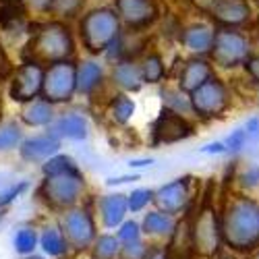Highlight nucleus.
Wrapping results in <instances>:
<instances>
[{"mask_svg": "<svg viewBox=\"0 0 259 259\" xmlns=\"http://www.w3.org/2000/svg\"><path fill=\"white\" fill-rule=\"evenodd\" d=\"M83 189H85V181L81 172L73 170L56 177H46L39 187V195L50 207L67 211L79 201Z\"/></svg>", "mask_w": 259, "mask_h": 259, "instance_id": "39448f33", "label": "nucleus"}, {"mask_svg": "<svg viewBox=\"0 0 259 259\" xmlns=\"http://www.w3.org/2000/svg\"><path fill=\"white\" fill-rule=\"evenodd\" d=\"M9 71H11V64H9V58H7L5 50H3V46H0V79H5V77L9 75Z\"/></svg>", "mask_w": 259, "mask_h": 259, "instance_id": "a18cd8bd", "label": "nucleus"}, {"mask_svg": "<svg viewBox=\"0 0 259 259\" xmlns=\"http://www.w3.org/2000/svg\"><path fill=\"white\" fill-rule=\"evenodd\" d=\"M245 133L249 141H259V116H251L245 124Z\"/></svg>", "mask_w": 259, "mask_h": 259, "instance_id": "a19ab883", "label": "nucleus"}, {"mask_svg": "<svg viewBox=\"0 0 259 259\" xmlns=\"http://www.w3.org/2000/svg\"><path fill=\"white\" fill-rule=\"evenodd\" d=\"M83 0H48V11L58 17H73L79 13Z\"/></svg>", "mask_w": 259, "mask_h": 259, "instance_id": "72a5a7b5", "label": "nucleus"}, {"mask_svg": "<svg viewBox=\"0 0 259 259\" xmlns=\"http://www.w3.org/2000/svg\"><path fill=\"white\" fill-rule=\"evenodd\" d=\"M21 17H23V11H21V7H17V5H3V9H0V23L7 25V27L11 23L21 21Z\"/></svg>", "mask_w": 259, "mask_h": 259, "instance_id": "e433bc0d", "label": "nucleus"}, {"mask_svg": "<svg viewBox=\"0 0 259 259\" xmlns=\"http://www.w3.org/2000/svg\"><path fill=\"white\" fill-rule=\"evenodd\" d=\"M27 187H29V183H27V181H21V183L11 185V187H9V189H5V191H0V207L11 205L17 197H21V193L27 191Z\"/></svg>", "mask_w": 259, "mask_h": 259, "instance_id": "f704fd0d", "label": "nucleus"}, {"mask_svg": "<svg viewBox=\"0 0 259 259\" xmlns=\"http://www.w3.org/2000/svg\"><path fill=\"white\" fill-rule=\"evenodd\" d=\"M249 259H259V251H255V253H253V255H251Z\"/></svg>", "mask_w": 259, "mask_h": 259, "instance_id": "603ef678", "label": "nucleus"}, {"mask_svg": "<svg viewBox=\"0 0 259 259\" xmlns=\"http://www.w3.org/2000/svg\"><path fill=\"white\" fill-rule=\"evenodd\" d=\"M77 90V69L67 60L52 64L44 71V83H41V94L46 102H67L71 100L73 92Z\"/></svg>", "mask_w": 259, "mask_h": 259, "instance_id": "1a4fd4ad", "label": "nucleus"}, {"mask_svg": "<svg viewBox=\"0 0 259 259\" xmlns=\"http://www.w3.org/2000/svg\"><path fill=\"white\" fill-rule=\"evenodd\" d=\"M131 181L135 183V181H139V177H137V175H133V177H131V175L114 177V179H108V181H106V185H108V187H116V185H126V183H131Z\"/></svg>", "mask_w": 259, "mask_h": 259, "instance_id": "c03bdc74", "label": "nucleus"}, {"mask_svg": "<svg viewBox=\"0 0 259 259\" xmlns=\"http://www.w3.org/2000/svg\"><path fill=\"white\" fill-rule=\"evenodd\" d=\"M118 15L110 9H96L88 13L81 21V37L83 44L92 54H100L110 48L118 39Z\"/></svg>", "mask_w": 259, "mask_h": 259, "instance_id": "20e7f679", "label": "nucleus"}, {"mask_svg": "<svg viewBox=\"0 0 259 259\" xmlns=\"http://www.w3.org/2000/svg\"><path fill=\"white\" fill-rule=\"evenodd\" d=\"M209 15L224 27H239L251 19V7L247 0H213Z\"/></svg>", "mask_w": 259, "mask_h": 259, "instance_id": "4468645a", "label": "nucleus"}, {"mask_svg": "<svg viewBox=\"0 0 259 259\" xmlns=\"http://www.w3.org/2000/svg\"><path fill=\"white\" fill-rule=\"evenodd\" d=\"M25 259H44V257H39V255L33 253V255H29V257H25Z\"/></svg>", "mask_w": 259, "mask_h": 259, "instance_id": "3c124183", "label": "nucleus"}, {"mask_svg": "<svg viewBox=\"0 0 259 259\" xmlns=\"http://www.w3.org/2000/svg\"><path fill=\"white\" fill-rule=\"evenodd\" d=\"M3 3H5V5H19L21 0H3Z\"/></svg>", "mask_w": 259, "mask_h": 259, "instance_id": "8fccbe9b", "label": "nucleus"}, {"mask_svg": "<svg viewBox=\"0 0 259 259\" xmlns=\"http://www.w3.org/2000/svg\"><path fill=\"white\" fill-rule=\"evenodd\" d=\"M245 71L255 83H259V56H249L245 60Z\"/></svg>", "mask_w": 259, "mask_h": 259, "instance_id": "ea45409f", "label": "nucleus"}, {"mask_svg": "<svg viewBox=\"0 0 259 259\" xmlns=\"http://www.w3.org/2000/svg\"><path fill=\"white\" fill-rule=\"evenodd\" d=\"M209 259H236V255H234L232 251H224V249H220L218 253H213Z\"/></svg>", "mask_w": 259, "mask_h": 259, "instance_id": "de8ad7c7", "label": "nucleus"}, {"mask_svg": "<svg viewBox=\"0 0 259 259\" xmlns=\"http://www.w3.org/2000/svg\"><path fill=\"white\" fill-rule=\"evenodd\" d=\"M41 83H44V69L37 64L25 62L15 73L11 96L17 102H33V98H37V94L41 92Z\"/></svg>", "mask_w": 259, "mask_h": 259, "instance_id": "f8f14e48", "label": "nucleus"}, {"mask_svg": "<svg viewBox=\"0 0 259 259\" xmlns=\"http://www.w3.org/2000/svg\"><path fill=\"white\" fill-rule=\"evenodd\" d=\"M249 41L247 37L230 27H222L213 33V46H211V60L224 69H234L239 64H245L249 58Z\"/></svg>", "mask_w": 259, "mask_h": 259, "instance_id": "0eeeda50", "label": "nucleus"}, {"mask_svg": "<svg viewBox=\"0 0 259 259\" xmlns=\"http://www.w3.org/2000/svg\"><path fill=\"white\" fill-rule=\"evenodd\" d=\"M114 81L120 85L122 90H128V92H137L143 83V75H141V67H137L135 62L131 60H122L116 64V69L112 73Z\"/></svg>", "mask_w": 259, "mask_h": 259, "instance_id": "4be33fe9", "label": "nucleus"}, {"mask_svg": "<svg viewBox=\"0 0 259 259\" xmlns=\"http://www.w3.org/2000/svg\"><path fill=\"white\" fill-rule=\"evenodd\" d=\"M141 75H143V81L147 83H158L162 81L164 77V62L158 54H149L145 58V62L141 64Z\"/></svg>", "mask_w": 259, "mask_h": 259, "instance_id": "c756f323", "label": "nucleus"}, {"mask_svg": "<svg viewBox=\"0 0 259 259\" xmlns=\"http://www.w3.org/2000/svg\"><path fill=\"white\" fill-rule=\"evenodd\" d=\"M201 11H205V13H209V9H211V5H213V0H193Z\"/></svg>", "mask_w": 259, "mask_h": 259, "instance_id": "09e8293b", "label": "nucleus"}, {"mask_svg": "<svg viewBox=\"0 0 259 259\" xmlns=\"http://www.w3.org/2000/svg\"><path fill=\"white\" fill-rule=\"evenodd\" d=\"M143 259H168L166 247H147V253Z\"/></svg>", "mask_w": 259, "mask_h": 259, "instance_id": "37998d69", "label": "nucleus"}, {"mask_svg": "<svg viewBox=\"0 0 259 259\" xmlns=\"http://www.w3.org/2000/svg\"><path fill=\"white\" fill-rule=\"evenodd\" d=\"M149 201H154V191H149V189H135V191H131L126 195L128 211H133V213L145 209V205Z\"/></svg>", "mask_w": 259, "mask_h": 259, "instance_id": "2f4dec72", "label": "nucleus"}, {"mask_svg": "<svg viewBox=\"0 0 259 259\" xmlns=\"http://www.w3.org/2000/svg\"><path fill=\"white\" fill-rule=\"evenodd\" d=\"M54 118V108L46 100H33L27 102V106L21 110V120L31 126H41V124H52Z\"/></svg>", "mask_w": 259, "mask_h": 259, "instance_id": "412c9836", "label": "nucleus"}, {"mask_svg": "<svg viewBox=\"0 0 259 259\" xmlns=\"http://www.w3.org/2000/svg\"><path fill=\"white\" fill-rule=\"evenodd\" d=\"M145 253H147V247L143 245V241H135V243L122 245L120 259H143Z\"/></svg>", "mask_w": 259, "mask_h": 259, "instance_id": "4c0bfd02", "label": "nucleus"}, {"mask_svg": "<svg viewBox=\"0 0 259 259\" xmlns=\"http://www.w3.org/2000/svg\"><path fill=\"white\" fill-rule=\"evenodd\" d=\"M189 98H191L193 112L201 118L220 116L230 104V96H228L226 85L218 77H211L209 81H205L201 88H197L193 94H189Z\"/></svg>", "mask_w": 259, "mask_h": 259, "instance_id": "6e6552de", "label": "nucleus"}, {"mask_svg": "<svg viewBox=\"0 0 259 259\" xmlns=\"http://www.w3.org/2000/svg\"><path fill=\"white\" fill-rule=\"evenodd\" d=\"M21 141V128L17 122L9 120L0 124V152H9V149L17 147Z\"/></svg>", "mask_w": 259, "mask_h": 259, "instance_id": "7c9ffc66", "label": "nucleus"}, {"mask_svg": "<svg viewBox=\"0 0 259 259\" xmlns=\"http://www.w3.org/2000/svg\"><path fill=\"white\" fill-rule=\"evenodd\" d=\"M73 170H79L77 164L73 162V158L69 156H54L50 160L44 162L41 166V172H44V177H56V175H64V172H73Z\"/></svg>", "mask_w": 259, "mask_h": 259, "instance_id": "c85d7f7f", "label": "nucleus"}, {"mask_svg": "<svg viewBox=\"0 0 259 259\" xmlns=\"http://www.w3.org/2000/svg\"><path fill=\"white\" fill-rule=\"evenodd\" d=\"M199 152H201V154H209V156H213V154H224V152H226V145H224V141H213V143L203 145Z\"/></svg>", "mask_w": 259, "mask_h": 259, "instance_id": "79ce46f5", "label": "nucleus"}, {"mask_svg": "<svg viewBox=\"0 0 259 259\" xmlns=\"http://www.w3.org/2000/svg\"><path fill=\"white\" fill-rule=\"evenodd\" d=\"M122 245L116 239V234H98L96 243L92 245L94 259H120Z\"/></svg>", "mask_w": 259, "mask_h": 259, "instance_id": "393cba45", "label": "nucleus"}, {"mask_svg": "<svg viewBox=\"0 0 259 259\" xmlns=\"http://www.w3.org/2000/svg\"><path fill=\"white\" fill-rule=\"evenodd\" d=\"M247 143H249V137H247V133H245V128H236V131H232V133L228 135V139L224 141L226 152H232V154H239Z\"/></svg>", "mask_w": 259, "mask_h": 259, "instance_id": "c9c22d12", "label": "nucleus"}, {"mask_svg": "<svg viewBox=\"0 0 259 259\" xmlns=\"http://www.w3.org/2000/svg\"><path fill=\"white\" fill-rule=\"evenodd\" d=\"M154 160L152 158H139V160H131L128 162V166L131 168H145V166H152Z\"/></svg>", "mask_w": 259, "mask_h": 259, "instance_id": "49530a36", "label": "nucleus"}, {"mask_svg": "<svg viewBox=\"0 0 259 259\" xmlns=\"http://www.w3.org/2000/svg\"><path fill=\"white\" fill-rule=\"evenodd\" d=\"M58 149H60V141L50 135H44V137H31L23 141L19 152H21V158L27 162H46L58 154Z\"/></svg>", "mask_w": 259, "mask_h": 259, "instance_id": "f3484780", "label": "nucleus"}, {"mask_svg": "<svg viewBox=\"0 0 259 259\" xmlns=\"http://www.w3.org/2000/svg\"><path fill=\"white\" fill-rule=\"evenodd\" d=\"M213 77V69L211 64L201 60V58H193L189 60L185 67H183V73H181V90L185 94H193L197 88H201V85L205 81H209Z\"/></svg>", "mask_w": 259, "mask_h": 259, "instance_id": "a211bd4d", "label": "nucleus"}, {"mask_svg": "<svg viewBox=\"0 0 259 259\" xmlns=\"http://www.w3.org/2000/svg\"><path fill=\"white\" fill-rule=\"evenodd\" d=\"M102 81V67L98 62H83L77 67V92L92 94Z\"/></svg>", "mask_w": 259, "mask_h": 259, "instance_id": "b1692460", "label": "nucleus"}, {"mask_svg": "<svg viewBox=\"0 0 259 259\" xmlns=\"http://www.w3.org/2000/svg\"><path fill=\"white\" fill-rule=\"evenodd\" d=\"M191 243H193V253L207 259L222 249L220 213L213 207L209 197L199 205L197 213L191 218Z\"/></svg>", "mask_w": 259, "mask_h": 259, "instance_id": "7ed1b4c3", "label": "nucleus"}, {"mask_svg": "<svg viewBox=\"0 0 259 259\" xmlns=\"http://www.w3.org/2000/svg\"><path fill=\"white\" fill-rule=\"evenodd\" d=\"M222 222V243L230 251L249 253L259 247V203L251 197L236 195L232 197L224 213Z\"/></svg>", "mask_w": 259, "mask_h": 259, "instance_id": "f257e3e1", "label": "nucleus"}, {"mask_svg": "<svg viewBox=\"0 0 259 259\" xmlns=\"http://www.w3.org/2000/svg\"><path fill=\"white\" fill-rule=\"evenodd\" d=\"M98 211H100V218H102V224L106 228H118L124 218H126V211H128V205H126V195L122 193H110V195H104L98 199Z\"/></svg>", "mask_w": 259, "mask_h": 259, "instance_id": "2eb2a0df", "label": "nucleus"}, {"mask_svg": "<svg viewBox=\"0 0 259 259\" xmlns=\"http://www.w3.org/2000/svg\"><path fill=\"white\" fill-rule=\"evenodd\" d=\"M39 245V236H37V230L31 228V226H23V228H19L13 236V247L19 255H33L35 247Z\"/></svg>", "mask_w": 259, "mask_h": 259, "instance_id": "a878e982", "label": "nucleus"}, {"mask_svg": "<svg viewBox=\"0 0 259 259\" xmlns=\"http://www.w3.org/2000/svg\"><path fill=\"white\" fill-rule=\"evenodd\" d=\"M73 54V37L69 29L60 25V23H46L41 25L31 41L27 44L23 58L31 64H58V62H67V58Z\"/></svg>", "mask_w": 259, "mask_h": 259, "instance_id": "f03ea898", "label": "nucleus"}, {"mask_svg": "<svg viewBox=\"0 0 259 259\" xmlns=\"http://www.w3.org/2000/svg\"><path fill=\"white\" fill-rule=\"evenodd\" d=\"M193 135V124L183 116L172 110H162V114L156 118L152 126V143L162 145V143H177Z\"/></svg>", "mask_w": 259, "mask_h": 259, "instance_id": "9d476101", "label": "nucleus"}, {"mask_svg": "<svg viewBox=\"0 0 259 259\" xmlns=\"http://www.w3.org/2000/svg\"><path fill=\"white\" fill-rule=\"evenodd\" d=\"M241 185L245 189H259V166H253L241 175Z\"/></svg>", "mask_w": 259, "mask_h": 259, "instance_id": "58836bf2", "label": "nucleus"}, {"mask_svg": "<svg viewBox=\"0 0 259 259\" xmlns=\"http://www.w3.org/2000/svg\"><path fill=\"white\" fill-rule=\"evenodd\" d=\"M213 29L205 23H197L185 29L183 33V44L195 54H209L213 46Z\"/></svg>", "mask_w": 259, "mask_h": 259, "instance_id": "6ab92c4d", "label": "nucleus"}, {"mask_svg": "<svg viewBox=\"0 0 259 259\" xmlns=\"http://www.w3.org/2000/svg\"><path fill=\"white\" fill-rule=\"evenodd\" d=\"M58 228L64 236V241H67V247L73 251H88L98 239L96 220L92 211L85 207H71L62 211Z\"/></svg>", "mask_w": 259, "mask_h": 259, "instance_id": "423d86ee", "label": "nucleus"}, {"mask_svg": "<svg viewBox=\"0 0 259 259\" xmlns=\"http://www.w3.org/2000/svg\"><path fill=\"white\" fill-rule=\"evenodd\" d=\"M175 226H177L175 215L156 209V211L145 213L143 224H141V234H147L152 239H164V236H172Z\"/></svg>", "mask_w": 259, "mask_h": 259, "instance_id": "aec40b11", "label": "nucleus"}, {"mask_svg": "<svg viewBox=\"0 0 259 259\" xmlns=\"http://www.w3.org/2000/svg\"><path fill=\"white\" fill-rule=\"evenodd\" d=\"M116 239L120 241V245H128V243L141 241V226L135 220H124L116 228Z\"/></svg>", "mask_w": 259, "mask_h": 259, "instance_id": "473e14b6", "label": "nucleus"}, {"mask_svg": "<svg viewBox=\"0 0 259 259\" xmlns=\"http://www.w3.org/2000/svg\"><path fill=\"white\" fill-rule=\"evenodd\" d=\"M39 247L46 255L50 257H62L64 253L69 251L67 247V241H64V236L60 232L58 226H46L39 234Z\"/></svg>", "mask_w": 259, "mask_h": 259, "instance_id": "5701e85b", "label": "nucleus"}, {"mask_svg": "<svg viewBox=\"0 0 259 259\" xmlns=\"http://www.w3.org/2000/svg\"><path fill=\"white\" fill-rule=\"evenodd\" d=\"M48 135L54 137V139H75V141H81L88 137V120L85 116L77 114V112H71V114H64L60 116L56 122L50 124L48 128Z\"/></svg>", "mask_w": 259, "mask_h": 259, "instance_id": "dca6fc26", "label": "nucleus"}, {"mask_svg": "<svg viewBox=\"0 0 259 259\" xmlns=\"http://www.w3.org/2000/svg\"><path fill=\"white\" fill-rule=\"evenodd\" d=\"M116 11L124 23L133 29L147 27L158 17V7L154 5V0H116Z\"/></svg>", "mask_w": 259, "mask_h": 259, "instance_id": "ddd939ff", "label": "nucleus"}, {"mask_svg": "<svg viewBox=\"0 0 259 259\" xmlns=\"http://www.w3.org/2000/svg\"><path fill=\"white\" fill-rule=\"evenodd\" d=\"M162 96H164L166 110H172V112H177V114H183V112L193 110L189 94H185L181 88L179 90H164Z\"/></svg>", "mask_w": 259, "mask_h": 259, "instance_id": "cd10ccee", "label": "nucleus"}, {"mask_svg": "<svg viewBox=\"0 0 259 259\" xmlns=\"http://www.w3.org/2000/svg\"><path fill=\"white\" fill-rule=\"evenodd\" d=\"M133 112H135V104L126 96H116L110 102V106H108V114H110V118L118 124H124V122L131 120Z\"/></svg>", "mask_w": 259, "mask_h": 259, "instance_id": "bb28decb", "label": "nucleus"}, {"mask_svg": "<svg viewBox=\"0 0 259 259\" xmlns=\"http://www.w3.org/2000/svg\"><path fill=\"white\" fill-rule=\"evenodd\" d=\"M189 177L185 179H177L168 185H162L156 193H154V203L158 205L160 211L177 215L181 211L187 209L189 199H191V189H189Z\"/></svg>", "mask_w": 259, "mask_h": 259, "instance_id": "9b49d317", "label": "nucleus"}]
</instances>
